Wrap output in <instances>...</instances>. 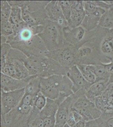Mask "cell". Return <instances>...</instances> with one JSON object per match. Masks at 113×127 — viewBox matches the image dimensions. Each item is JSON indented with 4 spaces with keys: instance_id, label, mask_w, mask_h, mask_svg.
I'll use <instances>...</instances> for the list:
<instances>
[{
    "instance_id": "29",
    "label": "cell",
    "mask_w": 113,
    "mask_h": 127,
    "mask_svg": "<svg viewBox=\"0 0 113 127\" xmlns=\"http://www.w3.org/2000/svg\"><path fill=\"white\" fill-rule=\"evenodd\" d=\"M70 111H71L72 113L73 114V117H74V118L75 120L76 123L81 121H84L81 115L79 114V113L74 108L72 107Z\"/></svg>"
},
{
    "instance_id": "26",
    "label": "cell",
    "mask_w": 113,
    "mask_h": 127,
    "mask_svg": "<svg viewBox=\"0 0 113 127\" xmlns=\"http://www.w3.org/2000/svg\"><path fill=\"white\" fill-rule=\"evenodd\" d=\"M47 102V98L45 97L41 92H39L36 96L34 106L39 111H41L45 108Z\"/></svg>"
},
{
    "instance_id": "7",
    "label": "cell",
    "mask_w": 113,
    "mask_h": 127,
    "mask_svg": "<svg viewBox=\"0 0 113 127\" xmlns=\"http://www.w3.org/2000/svg\"><path fill=\"white\" fill-rule=\"evenodd\" d=\"M76 51L75 48L65 44L63 48L54 51H49L47 57L54 60L62 66L69 69L76 65Z\"/></svg>"
},
{
    "instance_id": "35",
    "label": "cell",
    "mask_w": 113,
    "mask_h": 127,
    "mask_svg": "<svg viewBox=\"0 0 113 127\" xmlns=\"http://www.w3.org/2000/svg\"><path fill=\"white\" fill-rule=\"evenodd\" d=\"M107 90L113 95V83L109 84V85L107 88Z\"/></svg>"
},
{
    "instance_id": "2",
    "label": "cell",
    "mask_w": 113,
    "mask_h": 127,
    "mask_svg": "<svg viewBox=\"0 0 113 127\" xmlns=\"http://www.w3.org/2000/svg\"><path fill=\"white\" fill-rule=\"evenodd\" d=\"M38 36L42 39L49 51L61 48L65 45L63 28L49 19L44 25L43 32Z\"/></svg>"
},
{
    "instance_id": "13",
    "label": "cell",
    "mask_w": 113,
    "mask_h": 127,
    "mask_svg": "<svg viewBox=\"0 0 113 127\" xmlns=\"http://www.w3.org/2000/svg\"><path fill=\"white\" fill-rule=\"evenodd\" d=\"M40 92L48 99L55 100L59 97V90L50 82L47 77H40Z\"/></svg>"
},
{
    "instance_id": "27",
    "label": "cell",
    "mask_w": 113,
    "mask_h": 127,
    "mask_svg": "<svg viewBox=\"0 0 113 127\" xmlns=\"http://www.w3.org/2000/svg\"><path fill=\"white\" fill-rule=\"evenodd\" d=\"M33 108V107L30 105L20 103L19 105L16 108V109L20 114L28 116L31 114Z\"/></svg>"
},
{
    "instance_id": "34",
    "label": "cell",
    "mask_w": 113,
    "mask_h": 127,
    "mask_svg": "<svg viewBox=\"0 0 113 127\" xmlns=\"http://www.w3.org/2000/svg\"><path fill=\"white\" fill-rule=\"evenodd\" d=\"M7 37L0 35V45H3L7 42Z\"/></svg>"
},
{
    "instance_id": "17",
    "label": "cell",
    "mask_w": 113,
    "mask_h": 127,
    "mask_svg": "<svg viewBox=\"0 0 113 127\" xmlns=\"http://www.w3.org/2000/svg\"><path fill=\"white\" fill-rule=\"evenodd\" d=\"M60 104L56 100H51L47 98L46 105L39 113L40 117L43 119L45 117L55 116Z\"/></svg>"
},
{
    "instance_id": "8",
    "label": "cell",
    "mask_w": 113,
    "mask_h": 127,
    "mask_svg": "<svg viewBox=\"0 0 113 127\" xmlns=\"http://www.w3.org/2000/svg\"><path fill=\"white\" fill-rule=\"evenodd\" d=\"M77 100L74 95L66 97L59 105L55 115L56 123L54 127H63L67 123L73 104Z\"/></svg>"
},
{
    "instance_id": "3",
    "label": "cell",
    "mask_w": 113,
    "mask_h": 127,
    "mask_svg": "<svg viewBox=\"0 0 113 127\" xmlns=\"http://www.w3.org/2000/svg\"><path fill=\"white\" fill-rule=\"evenodd\" d=\"M9 44L12 48L21 51L27 57H47L49 51L38 35H35L31 39L25 42H12Z\"/></svg>"
},
{
    "instance_id": "1",
    "label": "cell",
    "mask_w": 113,
    "mask_h": 127,
    "mask_svg": "<svg viewBox=\"0 0 113 127\" xmlns=\"http://www.w3.org/2000/svg\"><path fill=\"white\" fill-rule=\"evenodd\" d=\"M27 58L21 51L12 48L6 56V64L0 70V72L17 79L27 78L30 75L24 64Z\"/></svg>"
},
{
    "instance_id": "28",
    "label": "cell",
    "mask_w": 113,
    "mask_h": 127,
    "mask_svg": "<svg viewBox=\"0 0 113 127\" xmlns=\"http://www.w3.org/2000/svg\"><path fill=\"white\" fill-rule=\"evenodd\" d=\"M72 8L79 11H85L83 5V1L71 0Z\"/></svg>"
},
{
    "instance_id": "19",
    "label": "cell",
    "mask_w": 113,
    "mask_h": 127,
    "mask_svg": "<svg viewBox=\"0 0 113 127\" xmlns=\"http://www.w3.org/2000/svg\"><path fill=\"white\" fill-rule=\"evenodd\" d=\"M98 26L109 30L113 29V8L106 10L99 21Z\"/></svg>"
},
{
    "instance_id": "25",
    "label": "cell",
    "mask_w": 113,
    "mask_h": 127,
    "mask_svg": "<svg viewBox=\"0 0 113 127\" xmlns=\"http://www.w3.org/2000/svg\"><path fill=\"white\" fill-rule=\"evenodd\" d=\"M13 33V25L9 21L0 22V35L8 37Z\"/></svg>"
},
{
    "instance_id": "12",
    "label": "cell",
    "mask_w": 113,
    "mask_h": 127,
    "mask_svg": "<svg viewBox=\"0 0 113 127\" xmlns=\"http://www.w3.org/2000/svg\"><path fill=\"white\" fill-rule=\"evenodd\" d=\"M106 11L98 7L94 13L86 15L81 26L88 32L94 30L98 26L100 18Z\"/></svg>"
},
{
    "instance_id": "6",
    "label": "cell",
    "mask_w": 113,
    "mask_h": 127,
    "mask_svg": "<svg viewBox=\"0 0 113 127\" xmlns=\"http://www.w3.org/2000/svg\"><path fill=\"white\" fill-rule=\"evenodd\" d=\"M1 115L14 110L20 104L25 93V88L10 92L0 90Z\"/></svg>"
},
{
    "instance_id": "20",
    "label": "cell",
    "mask_w": 113,
    "mask_h": 127,
    "mask_svg": "<svg viewBox=\"0 0 113 127\" xmlns=\"http://www.w3.org/2000/svg\"><path fill=\"white\" fill-rule=\"evenodd\" d=\"M12 7L7 0H0V22L9 21Z\"/></svg>"
},
{
    "instance_id": "4",
    "label": "cell",
    "mask_w": 113,
    "mask_h": 127,
    "mask_svg": "<svg viewBox=\"0 0 113 127\" xmlns=\"http://www.w3.org/2000/svg\"><path fill=\"white\" fill-rule=\"evenodd\" d=\"M63 33L65 44L73 47L76 50L94 37L96 34L95 30L88 32L81 26L73 29L68 26L63 28Z\"/></svg>"
},
{
    "instance_id": "22",
    "label": "cell",
    "mask_w": 113,
    "mask_h": 127,
    "mask_svg": "<svg viewBox=\"0 0 113 127\" xmlns=\"http://www.w3.org/2000/svg\"><path fill=\"white\" fill-rule=\"evenodd\" d=\"M85 80L90 84H93L96 82V78L94 74L87 68L86 65H76Z\"/></svg>"
},
{
    "instance_id": "18",
    "label": "cell",
    "mask_w": 113,
    "mask_h": 127,
    "mask_svg": "<svg viewBox=\"0 0 113 127\" xmlns=\"http://www.w3.org/2000/svg\"><path fill=\"white\" fill-rule=\"evenodd\" d=\"M86 16L85 11L72 9L70 17L68 21V26L71 29L81 26Z\"/></svg>"
},
{
    "instance_id": "10",
    "label": "cell",
    "mask_w": 113,
    "mask_h": 127,
    "mask_svg": "<svg viewBox=\"0 0 113 127\" xmlns=\"http://www.w3.org/2000/svg\"><path fill=\"white\" fill-rule=\"evenodd\" d=\"M34 76H29L24 79L19 80L0 72V89L5 92H10L24 89Z\"/></svg>"
},
{
    "instance_id": "21",
    "label": "cell",
    "mask_w": 113,
    "mask_h": 127,
    "mask_svg": "<svg viewBox=\"0 0 113 127\" xmlns=\"http://www.w3.org/2000/svg\"><path fill=\"white\" fill-rule=\"evenodd\" d=\"M9 21L12 25H15L23 22L22 18V11L21 8L12 6V11Z\"/></svg>"
},
{
    "instance_id": "32",
    "label": "cell",
    "mask_w": 113,
    "mask_h": 127,
    "mask_svg": "<svg viewBox=\"0 0 113 127\" xmlns=\"http://www.w3.org/2000/svg\"><path fill=\"white\" fill-rule=\"evenodd\" d=\"M85 124L86 123L85 121H81L76 123V124L72 127H85Z\"/></svg>"
},
{
    "instance_id": "16",
    "label": "cell",
    "mask_w": 113,
    "mask_h": 127,
    "mask_svg": "<svg viewBox=\"0 0 113 127\" xmlns=\"http://www.w3.org/2000/svg\"><path fill=\"white\" fill-rule=\"evenodd\" d=\"M87 68L91 71L96 76V82L105 81L109 82L112 75L108 72L103 65L100 64L86 65Z\"/></svg>"
},
{
    "instance_id": "30",
    "label": "cell",
    "mask_w": 113,
    "mask_h": 127,
    "mask_svg": "<svg viewBox=\"0 0 113 127\" xmlns=\"http://www.w3.org/2000/svg\"><path fill=\"white\" fill-rule=\"evenodd\" d=\"M101 64L103 65L108 72L110 73L112 75L113 74V62H111L109 63H101Z\"/></svg>"
},
{
    "instance_id": "36",
    "label": "cell",
    "mask_w": 113,
    "mask_h": 127,
    "mask_svg": "<svg viewBox=\"0 0 113 127\" xmlns=\"http://www.w3.org/2000/svg\"><path fill=\"white\" fill-rule=\"evenodd\" d=\"M63 127H70V126H68V125L66 123V124L64 126H63Z\"/></svg>"
},
{
    "instance_id": "33",
    "label": "cell",
    "mask_w": 113,
    "mask_h": 127,
    "mask_svg": "<svg viewBox=\"0 0 113 127\" xmlns=\"http://www.w3.org/2000/svg\"><path fill=\"white\" fill-rule=\"evenodd\" d=\"M106 122L107 127H113V117L108 119Z\"/></svg>"
},
{
    "instance_id": "9",
    "label": "cell",
    "mask_w": 113,
    "mask_h": 127,
    "mask_svg": "<svg viewBox=\"0 0 113 127\" xmlns=\"http://www.w3.org/2000/svg\"><path fill=\"white\" fill-rule=\"evenodd\" d=\"M45 10L49 20L55 22L63 28L68 26L59 0H50L46 6Z\"/></svg>"
},
{
    "instance_id": "15",
    "label": "cell",
    "mask_w": 113,
    "mask_h": 127,
    "mask_svg": "<svg viewBox=\"0 0 113 127\" xmlns=\"http://www.w3.org/2000/svg\"><path fill=\"white\" fill-rule=\"evenodd\" d=\"M100 51L111 62H113V29L109 30L102 40Z\"/></svg>"
},
{
    "instance_id": "23",
    "label": "cell",
    "mask_w": 113,
    "mask_h": 127,
    "mask_svg": "<svg viewBox=\"0 0 113 127\" xmlns=\"http://www.w3.org/2000/svg\"><path fill=\"white\" fill-rule=\"evenodd\" d=\"M62 10L67 21L68 20L71 13V0H59Z\"/></svg>"
},
{
    "instance_id": "11",
    "label": "cell",
    "mask_w": 113,
    "mask_h": 127,
    "mask_svg": "<svg viewBox=\"0 0 113 127\" xmlns=\"http://www.w3.org/2000/svg\"><path fill=\"white\" fill-rule=\"evenodd\" d=\"M66 75L73 84L72 90L73 94L81 90H85L87 91L92 84L85 80L76 65L69 68Z\"/></svg>"
},
{
    "instance_id": "37",
    "label": "cell",
    "mask_w": 113,
    "mask_h": 127,
    "mask_svg": "<svg viewBox=\"0 0 113 127\" xmlns=\"http://www.w3.org/2000/svg\"><path fill=\"white\" fill-rule=\"evenodd\" d=\"M112 7H113V5H112Z\"/></svg>"
},
{
    "instance_id": "5",
    "label": "cell",
    "mask_w": 113,
    "mask_h": 127,
    "mask_svg": "<svg viewBox=\"0 0 113 127\" xmlns=\"http://www.w3.org/2000/svg\"><path fill=\"white\" fill-rule=\"evenodd\" d=\"M96 36L78 48L75 55L76 65L97 64L96 59V49L94 45Z\"/></svg>"
},
{
    "instance_id": "24",
    "label": "cell",
    "mask_w": 113,
    "mask_h": 127,
    "mask_svg": "<svg viewBox=\"0 0 113 127\" xmlns=\"http://www.w3.org/2000/svg\"><path fill=\"white\" fill-rule=\"evenodd\" d=\"M12 47L6 43L0 45V70L4 67L6 62V58Z\"/></svg>"
},
{
    "instance_id": "14",
    "label": "cell",
    "mask_w": 113,
    "mask_h": 127,
    "mask_svg": "<svg viewBox=\"0 0 113 127\" xmlns=\"http://www.w3.org/2000/svg\"><path fill=\"white\" fill-rule=\"evenodd\" d=\"M109 84V82L105 81H98L92 84L86 91V97L94 102L95 98L100 96L104 92Z\"/></svg>"
},
{
    "instance_id": "31",
    "label": "cell",
    "mask_w": 113,
    "mask_h": 127,
    "mask_svg": "<svg viewBox=\"0 0 113 127\" xmlns=\"http://www.w3.org/2000/svg\"><path fill=\"white\" fill-rule=\"evenodd\" d=\"M76 123L74 117H73V114L72 113L71 111H70V114L69 115L68 118L67 120V124L69 126H70V127H72Z\"/></svg>"
}]
</instances>
